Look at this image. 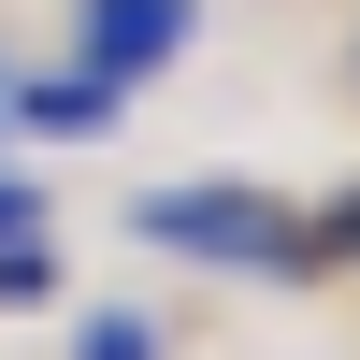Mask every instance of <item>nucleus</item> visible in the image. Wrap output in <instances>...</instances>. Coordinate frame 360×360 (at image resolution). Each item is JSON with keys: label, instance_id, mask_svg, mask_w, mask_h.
I'll return each instance as SVG.
<instances>
[{"label": "nucleus", "instance_id": "nucleus-1", "mask_svg": "<svg viewBox=\"0 0 360 360\" xmlns=\"http://www.w3.org/2000/svg\"><path fill=\"white\" fill-rule=\"evenodd\" d=\"M144 245H188V259L288 274V259H303V231H288L259 188H231V173H188V188H144Z\"/></svg>", "mask_w": 360, "mask_h": 360}, {"label": "nucleus", "instance_id": "nucleus-2", "mask_svg": "<svg viewBox=\"0 0 360 360\" xmlns=\"http://www.w3.org/2000/svg\"><path fill=\"white\" fill-rule=\"evenodd\" d=\"M72 29H86V72L130 86V72H159V58H188V29H202V15H188V0H86Z\"/></svg>", "mask_w": 360, "mask_h": 360}, {"label": "nucleus", "instance_id": "nucleus-3", "mask_svg": "<svg viewBox=\"0 0 360 360\" xmlns=\"http://www.w3.org/2000/svg\"><path fill=\"white\" fill-rule=\"evenodd\" d=\"M115 101H130L115 72H44V86H15V130H44V144H86V130H115Z\"/></svg>", "mask_w": 360, "mask_h": 360}, {"label": "nucleus", "instance_id": "nucleus-4", "mask_svg": "<svg viewBox=\"0 0 360 360\" xmlns=\"http://www.w3.org/2000/svg\"><path fill=\"white\" fill-rule=\"evenodd\" d=\"M72 360H159V332H144L130 303H101V317H86V332H72Z\"/></svg>", "mask_w": 360, "mask_h": 360}, {"label": "nucleus", "instance_id": "nucleus-5", "mask_svg": "<svg viewBox=\"0 0 360 360\" xmlns=\"http://www.w3.org/2000/svg\"><path fill=\"white\" fill-rule=\"evenodd\" d=\"M58 288V259H44V231H15V245H0V303H44Z\"/></svg>", "mask_w": 360, "mask_h": 360}, {"label": "nucleus", "instance_id": "nucleus-6", "mask_svg": "<svg viewBox=\"0 0 360 360\" xmlns=\"http://www.w3.org/2000/svg\"><path fill=\"white\" fill-rule=\"evenodd\" d=\"M15 231H44V188H29V173H0V245H15Z\"/></svg>", "mask_w": 360, "mask_h": 360}]
</instances>
